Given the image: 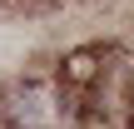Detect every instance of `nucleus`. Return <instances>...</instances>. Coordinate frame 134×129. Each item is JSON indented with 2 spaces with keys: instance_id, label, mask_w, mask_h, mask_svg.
<instances>
[{
  "instance_id": "f257e3e1",
  "label": "nucleus",
  "mask_w": 134,
  "mask_h": 129,
  "mask_svg": "<svg viewBox=\"0 0 134 129\" xmlns=\"http://www.w3.org/2000/svg\"><path fill=\"white\" fill-rule=\"evenodd\" d=\"M5 114L15 129H70V94L45 80H25L10 89Z\"/></svg>"
}]
</instances>
